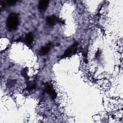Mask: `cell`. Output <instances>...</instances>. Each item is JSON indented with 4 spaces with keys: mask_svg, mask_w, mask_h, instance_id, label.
<instances>
[{
    "mask_svg": "<svg viewBox=\"0 0 123 123\" xmlns=\"http://www.w3.org/2000/svg\"><path fill=\"white\" fill-rule=\"evenodd\" d=\"M19 25V18L15 13H11L9 14L6 20V27L9 31L15 30Z\"/></svg>",
    "mask_w": 123,
    "mask_h": 123,
    "instance_id": "obj_1",
    "label": "cell"
},
{
    "mask_svg": "<svg viewBox=\"0 0 123 123\" xmlns=\"http://www.w3.org/2000/svg\"><path fill=\"white\" fill-rule=\"evenodd\" d=\"M78 43L75 42L72 45H71L69 48H68L64 52L63 55L62 56V58H66L68 57H70L73 55L74 54L77 50V46H78Z\"/></svg>",
    "mask_w": 123,
    "mask_h": 123,
    "instance_id": "obj_2",
    "label": "cell"
},
{
    "mask_svg": "<svg viewBox=\"0 0 123 123\" xmlns=\"http://www.w3.org/2000/svg\"><path fill=\"white\" fill-rule=\"evenodd\" d=\"M44 91L47 94H48L52 99H55L57 97V94L55 91L53 86L47 83L45 85Z\"/></svg>",
    "mask_w": 123,
    "mask_h": 123,
    "instance_id": "obj_3",
    "label": "cell"
},
{
    "mask_svg": "<svg viewBox=\"0 0 123 123\" xmlns=\"http://www.w3.org/2000/svg\"><path fill=\"white\" fill-rule=\"evenodd\" d=\"M59 19L55 15H52L51 16H48L46 19L47 24L49 26H53L58 22H59Z\"/></svg>",
    "mask_w": 123,
    "mask_h": 123,
    "instance_id": "obj_4",
    "label": "cell"
},
{
    "mask_svg": "<svg viewBox=\"0 0 123 123\" xmlns=\"http://www.w3.org/2000/svg\"><path fill=\"white\" fill-rule=\"evenodd\" d=\"M49 1L47 0H40L38 4V8L40 11H44L46 10L49 5Z\"/></svg>",
    "mask_w": 123,
    "mask_h": 123,
    "instance_id": "obj_5",
    "label": "cell"
},
{
    "mask_svg": "<svg viewBox=\"0 0 123 123\" xmlns=\"http://www.w3.org/2000/svg\"><path fill=\"white\" fill-rule=\"evenodd\" d=\"M22 40H23V41L26 44L28 45H31V44H32L34 40L33 35L32 33H28L25 35V37L23 39H22Z\"/></svg>",
    "mask_w": 123,
    "mask_h": 123,
    "instance_id": "obj_6",
    "label": "cell"
},
{
    "mask_svg": "<svg viewBox=\"0 0 123 123\" xmlns=\"http://www.w3.org/2000/svg\"><path fill=\"white\" fill-rule=\"evenodd\" d=\"M51 46V43H49L48 44H47L45 47H42L39 52V55H45L46 54L49 50L50 49Z\"/></svg>",
    "mask_w": 123,
    "mask_h": 123,
    "instance_id": "obj_7",
    "label": "cell"
},
{
    "mask_svg": "<svg viewBox=\"0 0 123 123\" xmlns=\"http://www.w3.org/2000/svg\"><path fill=\"white\" fill-rule=\"evenodd\" d=\"M26 89L30 91L35 89L36 87V84L35 82H31L29 81V80L26 81Z\"/></svg>",
    "mask_w": 123,
    "mask_h": 123,
    "instance_id": "obj_8",
    "label": "cell"
},
{
    "mask_svg": "<svg viewBox=\"0 0 123 123\" xmlns=\"http://www.w3.org/2000/svg\"><path fill=\"white\" fill-rule=\"evenodd\" d=\"M27 68H25L23 69L22 72H21V74L22 75V76L25 78V79L26 81L28 80L29 78L27 75Z\"/></svg>",
    "mask_w": 123,
    "mask_h": 123,
    "instance_id": "obj_9",
    "label": "cell"
},
{
    "mask_svg": "<svg viewBox=\"0 0 123 123\" xmlns=\"http://www.w3.org/2000/svg\"><path fill=\"white\" fill-rule=\"evenodd\" d=\"M16 0H7L6 1V3L9 5V6H12L13 5H14L16 2Z\"/></svg>",
    "mask_w": 123,
    "mask_h": 123,
    "instance_id": "obj_10",
    "label": "cell"
},
{
    "mask_svg": "<svg viewBox=\"0 0 123 123\" xmlns=\"http://www.w3.org/2000/svg\"><path fill=\"white\" fill-rule=\"evenodd\" d=\"M14 82L12 80H11V81H10V82L8 83V86H11L12 85H14Z\"/></svg>",
    "mask_w": 123,
    "mask_h": 123,
    "instance_id": "obj_11",
    "label": "cell"
}]
</instances>
